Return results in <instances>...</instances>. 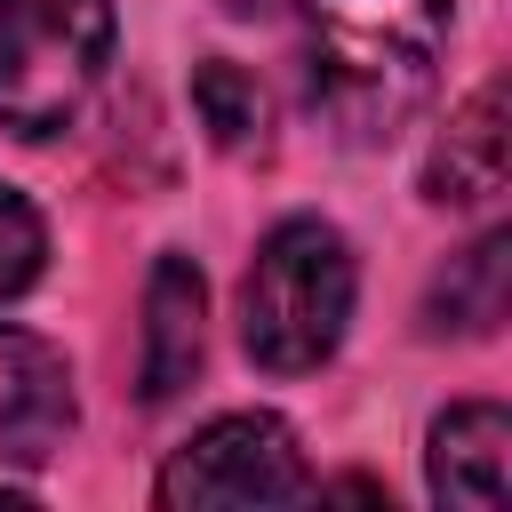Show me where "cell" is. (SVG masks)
<instances>
[{
	"instance_id": "cell-2",
	"label": "cell",
	"mask_w": 512,
	"mask_h": 512,
	"mask_svg": "<svg viewBox=\"0 0 512 512\" xmlns=\"http://www.w3.org/2000/svg\"><path fill=\"white\" fill-rule=\"evenodd\" d=\"M352 320V248L320 216H288L264 232L240 288V344L272 376H304L344 344Z\"/></svg>"
},
{
	"instance_id": "cell-12",
	"label": "cell",
	"mask_w": 512,
	"mask_h": 512,
	"mask_svg": "<svg viewBox=\"0 0 512 512\" xmlns=\"http://www.w3.org/2000/svg\"><path fill=\"white\" fill-rule=\"evenodd\" d=\"M232 16H264V8H280V0H224Z\"/></svg>"
},
{
	"instance_id": "cell-6",
	"label": "cell",
	"mask_w": 512,
	"mask_h": 512,
	"mask_svg": "<svg viewBox=\"0 0 512 512\" xmlns=\"http://www.w3.org/2000/svg\"><path fill=\"white\" fill-rule=\"evenodd\" d=\"M200 344H208V288L192 256H160L144 280V368L136 392L152 408H168L192 376H200Z\"/></svg>"
},
{
	"instance_id": "cell-5",
	"label": "cell",
	"mask_w": 512,
	"mask_h": 512,
	"mask_svg": "<svg viewBox=\"0 0 512 512\" xmlns=\"http://www.w3.org/2000/svg\"><path fill=\"white\" fill-rule=\"evenodd\" d=\"M72 432V368L48 336L0 328V464H48Z\"/></svg>"
},
{
	"instance_id": "cell-9",
	"label": "cell",
	"mask_w": 512,
	"mask_h": 512,
	"mask_svg": "<svg viewBox=\"0 0 512 512\" xmlns=\"http://www.w3.org/2000/svg\"><path fill=\"white\" fill-rule=\"evenodd\" d=\"M512 280V232H480L464 256H448V272L432 280V296H424V328L432 336H488L496 320H504V288Z\"/></svg>"
},
{
	"instance_id": "cell-4",
	"label": "cell",
	"mask_w": 512,
	"mask_h": 512,
	"mask_svg": "<svg viewBox=\"0 0 512 512\" xmlns=\"http://www.w3.org/2000/svg\"><path fill=\"white\" fill-rule=\"evenodd\" d=\"M312 472H304V448L280 416L264 408H240V416H216L200 424L168 464H160V504L168 512H200V504H288L304 496Z\"/></svg>"
},
{
	"instance_id": "cell-8",
	"label": "cell",
	"mask_w": 512,
	"mask_h": 512,
	"mask_svg": "<svg viewBox=\"0 0 512 512\" xmlns=\"http://www.w3.org/2000/svg\"><path fill=\"white\" fill-rule=\"evenodd\" d=\"M504 448H512V416L496 400H464L432 424V496L440 504H472V512H496L504 504Z\"/></svg>"
},
{
	"instance_id": "cell-1",
	"label": "cell",
	"mask_w": 512,
	"mask_h": 512,
	"mask_svg": "<svg viewBox=\"0 0 512 512\" xmlns=\"http://www.w3.org/2000/svg\"><path fill=\"white\" fill-rule=\"evenodd\" d=\"M448 48V0H304V96L344 144H392Z\"/></svg>"
},
{
	"instance_id": "cell-3",
	"label": "cell",
	"mask_w": 512,
	"mask_h": 512,
	"mask_svg": "<svg viewBox=\"0 0 512 512\" xmlns=\"http://www.w3.org/2000/svg\"><path fill=\"white\" fill-rule=\"evenodd\" d=\"M112 64V0H0V128L56 136Z\"/></svg>"
},
{
	"instance_id": "cell-11",
	"label": "cell",
	"mask_w": 512,
	"mask_h": 512,
	"mask_svg": "<svg viewBox=\"0 0 512 512\" xmlns=\"http://www.w3.org/2000/svg\"><path fill=\"white\" fill-rule=\"evenodd\" d=\"M40 256H48V232H40V216H32V200L0 184V296H16V288H32V272H40Z\"/></svg>"
},
{
	"instance_id": "cell-10",
	"label": "cell",
	"mask_w": 512,
	"mask_h": 512,
	"mask_svg": "<svg viewBox=\"0 0 512 512\" xmlns=\"http://www.w3.org/2000/svg\"><path fill=\"white\" fill-rule=\"evenodd\" d=\"M192 112H200V128H208L224 152H264V88H256L240 64L208 56V64L192 72Z\"/></svg>"
},
{
	"instance_id": "cell-7",
	"label": "cell",
	"mask_w": 512,
	"mask_h": 512,
	"mask_svg": "<svg viewBox=\"0 0 512 512\" xmlns=\"http://www.w3.org/2000/svg\"><path fill=\"white\" fill-rule=\"evenodd\" d=\"M504 168H512V96H504V80H488L440 128V144L424 160V192L440 208H488L504 192Z\"/></svg>"
}]
</instances>
